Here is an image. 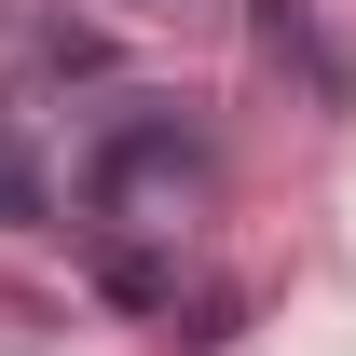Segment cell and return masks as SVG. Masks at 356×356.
<instances>
[{
    "mask_svg": "<svg viewBox=\"0 0 356 356\" xmlns=\"http://www.w3.org/2000/svg\"><path fill=\"white\" fill-rule=\"evenodd\" d=\"M137 192H206V137H178V110H137V124H110V137H96L83 206H96V220H124Z\"/></svg>",
    "mask_w": 356,
    "mask_h": 356,
    "instance_id": "cell-1",
    "label": "cell"
},
{
    "mask_svg": "<svg viewBox=\"0 0 356 356\" xmlns=\"http://www.w3.org/2000/svg\"><path fill=\"white\" fill-rule=\"evenodd\" d=\"M42 165H28V151H14V124H0V233H42Z\"/></svg>",
    "mask_w": 356,
    "mask_h": 356,
    "instance_id": "cell-2",
    "label": "cell"
}]
</instances>
